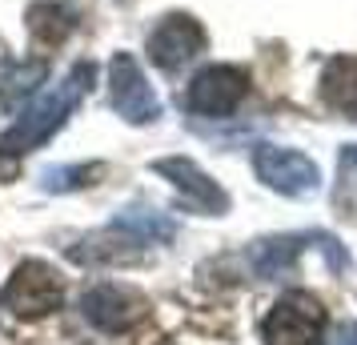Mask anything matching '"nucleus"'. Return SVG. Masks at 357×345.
I'll return each mask as SVG.
<instances>
[{"instance_id": "nucleus-1", "label": "nucleus", "mask_w": 357, "mask_h": 345, "mask_svg": "<svg viewBox=\"0 0 357 345\" xmlns=\"http://www.w3.org/2000/svg\"><path fill=\"white\" fill-rule=\"evenodd\" d=\"M89 84H93V65H77L65 81H56L52 89L36 93L24 105L17 125L0 137V177H13L17 173V157H24L36 145H45L52 132L65 125L68 113L77 109V100L89 93Z\"/></svg>"}, {"instance_id": "nucleus-2", "label": "nucleus", "mask_w": 357, "mask_h": 345, "mask_svg": "<svg viewBox=\"0 0 357 345\" xmlns=\"http://www.w3.org/2000/svg\"><path fill=\"white\" fill-rule=\"evenodd\" d=\"M325 309L313 293H285L261 321L265 345H321Z\"/></svg>"}, {"instance_id": "nucleus-3", "label": "nucleus", "mask_w": 357, "mask_h": 345, "mask_svg": "<svg viewBox=\"0 0 357 345\" xmlns=\"http://www.w3.org/2000/svg\"><path fill=\"white\" fill-rule=\"evenodd\" d=\"M0 301L17 313V317H45V313L61 309V301H65V285H61V277H56L52 265L20 261L17 273L8 277V285H4Z\"/></svg>"}, {"instance_id": "nucleus-4", "label": "nucleus", "mask_w": 357, "mask_h": 345, "mask_svg": "<svg viewBox=\"0 0 357 345\" xmlns=\"http://www.w3.org/2000/svg\"><path fill=\"white\" fill-rule=\"evenodd\" d=\"M109 100L132 125H153L161 116V100L129 52H113V61H109Z\"/></svg>"}, {"instance_id": "nucleus-5", "label": "nucleus", "mask_w": 357, "mask_h": 345, "mask_svg": "<svg viewBox=\"0 0 357 345\" xmlns=\"http://www.w3.org/2000/svg\"><path fill=\"white\" fill-rule=\"evenodd\" d=\"M253 169L273 193H285V197H309L321 185V173L305 153H293L281 145H261L253 153Z\"/></svg>"}, {"instance_id": "nucleus-6", "label": "nucleus", "mask_w": 357, "mask_h": 345, "mask_svg": "<svg viewBox=\"0 0 357 345\" xmlns=\"http://www.w3.org/2000/svg\"><path fill=\"white\" fill-rule=\"evenodd\" d=\"M249 93V77L233 65H209L189 81V109L201 116H229Z\"/></svg>"}, {"instance_id": "nucleus-7", "label": "nucleus", "mask_w": 357, "mask_h": 345, "mask_svg": "<svg viewBox=\"0 0 357 345\" xmlns=\"http://www.w3.org/2000/svg\"><path fill=\"white\" fill-rule=\"evenodd\" d=\"M81 309H84V317L97 329H105V333H125V329H132L145 317L149 305H145V297L137 293V289H129V285L100 281V285H93V289L81 297Z\"/></svg>"}, {"instance_id": "nucleus-8", "label": "nucleus", "mask_w": 357, "mask_h": 345, "mask_svg": "<svg viewBox=\"0 0 357 345\" xmlns=\"http://www.w3.org/2000/svg\"><path fill=\"white\" fill-rule=\"evenodd\" d=\"M201 49H205V29L193 17H181V13L165 17L145 40L149 61L157 68H165V72H177L181 65H189Z\"/></svg>"}, {"instance_id": "nucleus-9", "label": "nucleus", "mask_w": 357, "mask_h": 345, "mask_svg": "<svg viewBox=\"0 0 357 345\" xmlns=\"http://www.w3.org/2000/svg\"><path fill=\"white\" fill-rule=\"evenodd\" d=\"M153 173H161L189 205H197V213L221 217L229 209V193L213 181L205 169H197L189 157H161V161H153Z\"/></svg>"}, {"instance_id": "nucleus-10", "label": "nucleus", "mask_w": 357, "mask_h": 345, "mask_svg": "<svg viewBox=\"0 0 357 345\" xmlns=\"http://www.w3.org/2000/svg\"><path fill=\"white\" fill-rule=\"evenodd\" d=\"M321 97L333 109H357V56H333L321 72Z\"/></svg>"}, {"instance_id": "nucleus-11", "label": "nucleus", "mask_w": 357, "mask_h": 345, "mask_svg": "<svg viewBox=\"0 0 357 345\" xmlns=\"http://www.w3.org/2000/svg\"><path fill=\"white\" fill-rule=\"evenodd\" d=\"M29 24H33V36H40L45 45H61L73 33V8L68 4L40 0L36 8H29Z\"/></svg>"}, {"instance_id": "nucleus-12", "label": "nucleus", "mask_w": 357, "mask_h": 345, "mask_svg": "<svg viewBox=\"0 0 357 345\" xmlns=\"http://www.w3.org/2000/svg\"><path fill=\"white\" fill-rule=\"evenodd\" d=\"M297 249H301V241H297V237L257 241V249H253V265H257L261 277H281V273L289 269V261L297 257Z\"/></svg>"}, {"instance_id": "nucleus-13", "label": "nucleus", "mask_w": 357, "mask_h": 345, "mask_svg": "<svg viewBox=\"0 0 357 345\" xmlns=\"http://www.w3.org/2000/svg\"><path fill=\"white\" fill-rule=\"evenodd\" d=\"M116 229H129L137 241H165V237H173L177 225L169 221L165 213H149V209H129V213L116 217Z\"/></svg>"}, {"instance_id": "nucleus-14", "label": "nucleus", "mask_w": 357, "mask_h": 345, "mask_svg": "<svg viewBox=\"0 0 357 345\" xmlns=\"http://www.w3.org/2000/svg\"><path fill=\"white\" fill-rule=\"evenodd\" d=\"M105 173V164L89 161V164H68V169H49L45 177H40V185L49 189V193H65V189H81V185H89L93 177H100Z\"/></svg>"}, {"instance_id": "nucleus-15", "label": "nucleus", "mask_w": 357, "mask_h": 345, "mask_svg": "<svg viewBox=\"0 0 357 345\" xmlns=\"http://www.w3.org/2000/svg\"><path fill=\"white\" fill-rule=\"evenodd\" d=\"M333 345H357V321H345V325L337 329V342Z\"/></svg>"}, {"instance_id": "nucleus-16", "label": "nucleus", "mask_w": 357, "mask_h": 345, "mask_svg": "<svg viewBox=\"0 0 357 345\" xmlns=\"http://www.w3.org/2000/svg\"><path fill=\"white\" fill-rule=\"evenodd\" d=\"M345 161H349V164H357V148H345Z\"/></svg>"}]
</instances>
